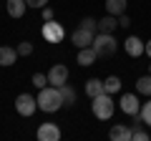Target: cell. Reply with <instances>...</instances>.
<instances>
[{
	"label": "cell",
	"instance_id": "1",
	"mask_svg": "<svg viewBox=\"0 0 151 141\" xmlns=\"http://www.w3.org/2000/svg\"><path fill=\"white\" fill-rule=\"evenodd\" d=\"M63 106V96H60V88L58 86H45L40 88L38 93V109L45 111V114H53Z\"/></svg>",
	"mask_w": 151,
	"mask_h": 141
},
{
	"label": "cell",
	"instance_id": "2",
	"mask_svg": "<svg viewBox=\"0 0 151 141\" xmlns=\"http://www.w3.org/2000/svg\"><path fill=\"white\" fill-rule=\"evenodd\" d=\"M91 109H93V116L96 119H101V121H108L113 116V111H116V106H113V98H111V93H106L103 91L101 96H96V98H91Z\"/></svg>",
	"mask_w": 151,
	"mask_h": 141
},
{
	"label": "cell",
	"instance_id": "3",
	"mask_svg": "<svg viewBox=\"0 0 151 141\" xmlns=\"http://www.w3.org/2000/svg\"><path fill=\"white\" fill-rule=\"evenodd\" d=\"M116 48H119V40L113 38V33H96V38H93V50L98 53V58L113 55Z\"/></svg>",
	"mask_w": 151,
	"mask_h": 141
},
{
	"label": "cell",
	"instance_id": "4",
	"mask_svg": "<svg viewBox=\"0 0 151 141\" xmlns=\"http://www.w3.org/2000/svg\"><path fill=\"white\" fill-rule=\"evenodd\" d=\"M40 35L45 38V43H60L65 38V28L55 20H43V28H40Z\"/></svg>",
	"mask_w": 151,
	"mask_h": 141
},
{
	"label": "cell",
	"instance_id": "5",
	"mask_svg": "<svg viewBox=\"0 0 151 141\" xmlns=\"http://www.w3.org/2000/svg\"><path fill=\"white\" fill-rule=\"evenodd\" d=\"M35 109H38V98H33L30 93H20V96L15 98V111L20 116H25V119L35 114Z\"/></svg>",
	"mask_w": 151,
	"mask_h": 141
},
{
	"label": "cell",
	"instance_id": "6",
	"mask_svg": "<svg viewBox=\"0 0 151 141\" xmlns=\"http://www.w3.org/2000/svg\"><path fill=\"white\" fill-rule=\"evenodd\" d=\"M93 38H96V33L86 30V28H81V25L70 33V43H73L76 48H88V45H93Z\"/></svg>",
	"mask_w": 151,
	"mask_h": 141
},
{
	"label": "cell",
	"instance_id": "7",
	"mask_svg": "<svg viewBox=\"0 0 151 141\" xmlns=\"http://www.w3.org/2000/svg\"><path fill=\"white\" fill-rule=\"evenodd\" d=\"M68 76H70V73H68V68H65V63H55L53 68L48 70V83L60 88L63 83H68Z\"/></svg>",
	"mask_w": 151,
	"mask_h": 141
},
{
	"label": "cell",
	"instance_id": "8",
	"mask_svg": "<svg viewBox=\"0 0 151 141\" xmlns=\"http://www.w3.org/2000/svg\"><path fill=\"white\" fill-rule=\"evenodd\" d=\"M124 48H126V53H129L131 58H139V55L146 53V43L139 38V35H129V38L124 40Z\"/></svg>",
	"mask_w": 151,
	"mask_h": 141
},
{
	"label": "cell",
	"instance_id": "9",
	"mask_svg": "<svg viewBox=\"0 0 151 141\" xmlns=\"http://www.w3.org/2000/svg\"><path fill=\"white\" fill-rule=\"evenodd\" d=\"M119 106H121V111H124L126 116H134V114L141 111V103H139V98H136V93H124L121 101H119Z\"/></svg>",
	"mask_w": 151,
	"mask_h": 141
},
{
	"label": "cell",
	"instance_id": "10",
	"mask_svg": "<svg viewBox=\"0 0 151 141\" xmlns=\"http://www.w3.org/2000/svg\"><path fill=\"white\" fill-rule=\"evenodd\" d=\"M38 139L40 141H58L60 139L58 124H40L38 126Z\"/></svg>",
	"mask_w": 151,
	"mask_h": 141
},
{
	"label": "cell",
	"instance_id": "11",
	"mask_svg": "<svg viewBox=\"0 0 151 141\" xmlns=\"http://www.w3.org/2000/svg\"><path fill=\"white\" fill-rule=\"evenodd\" d=\"M131 136H134V131L126 124H113L111 131H108V139L111 141H131Z\"/></svg>",
	"mask_w": 151,
	"mask_h": 141
},
{
	"label": "cell",
	"instance_id": "12",
	"mask_svg": "<svg viewBox=\"0 0 151 141\" xmlns=\"http://www.w3.org/2000/svg\"><path fill=\"white\" fill-rule=\"evenodd\" d=\"M116 28H119V18L111 15V13H106V15L98 20V30L96 33H113Z\"/></svg>",
	"mask_w": 151,
	"mask_h": 141
},
{
	"label": "cell",
	"instance_id": "13",
	"mask_svg": "<svg viewBox=\"0 0 151 141\" xmlns=\"http://www.w3.org/2000/svg\"><path fill=\"white\" fill-rule=\"evenodd\" d=\"M98 58V53L93 50V45H88V48H78V63L86 68V65H93Z\"/></svg>",
	"mask_w": 151,
	"mask_h": 141
},
{
	"label": "cell",
	"instance_id": "14",
	"mask_svg": "<svg viewBox=\"0 0 151 141\" xmlns=\"http://www.w3.org/2000/svg\"><path fill=\"white\" fill-rule=\"evenodd\" d=\"M25 0H8L5 3V10H8V15L10 18H20L23 13H25Z\"/></svg>",
	"mask_w": 151,
	"mask_h": 141
},
{
	"label": "cell",
	"instance_id": "15",
	"mask_svg": "<svg viewBox=\"0 0 151 141\" xmlns=\"http://www.w3.org/2000/svg\"><path fill=\"white\" fill-rule=\"evenodd\" d=\"M18 60V50L15 48H8V45H0V65H13Z\"/></svg>",
	"mask_w": 151,
	"mask_h": 141
},
{
	"label": "cell",
	"instance_id": "16",
	"mask_svg": "<svg viewBox=\"0 0 151 141\" xmlns=\"http://www.w3.org/2000/svg\"><path fill=\"white\" fill-rule=\"evenodd\" d=\"M103 91H106V88H103V81H98V78H88V81H86V96L88 98L101 96Z\"/></svg>",
	"mask_w": 151,
	"mask_h": 141
},
{
	"label": "cell",
	"instance_id": "17",
	"mask_svg": "<svg viewBox=\"0 0 151 141\" xmlns=\"http://www.w3.org/2000/svg\"><path fill=\"white\" fill-rule=\"evenodd\" d=\"M126 5H129V3H126V0H106V13H111V15H124L126 13Z\"/></svg>",
	"mask_w": 151,
	"mask_h": 141
},
{
	"label": "cell",
	"instance_id": "18",
	"mask_svg": "<svg viewBox=\"0 0 151 141\" xmlns=\"http://www.w3.org/2000/svg\"><path fill=\"white\" fill-rule=\"evenodd\" d=\"M136 91H139L141 96H151V73L149 76H141L139 81H136Z\"/></svg>",
	"mask_w": 151,
	"mask_h": 141
},
{
	"label": "cell",
	"instance_id": "19",
	"mask_svg": "<svg viewBox=\"0 0 151 141\" xmlns=\"http://www.w3.org/2000/svg\"><path fill=\"white\" fill-rule=\"evenodd\" d=\"M103 88H106V93H119L121 91V78L119 76H108L103 81Z\"/></svg>",
	"mask_w": 151,
	"mask_h": 141
},
{
	"label": "cell",
	"instance_id": "20",
	"mask_svg": "<svg viewBox=\"0 0 151 141\" xmlns=\"http://www.w3.org/2000/svg\"><path fill=\"white\" fill-rule=\"evenodd\" d=\"M60 96H63V106H73V103H76V91L68 86V83L60 86Z\"/></svg>",
	"mask_w": 151,
	"mask_h": 141
},
{
	"label": "cell",
	"instance_id": "21",
	"mask_svg": "<svg viewBox=\"0 0 151 141\" xmlns=\"http://www.w3.org/2000/svg\"><path fill=\"white\" fill-rule=\"evenodd\" d=\"M81 28H86V30H93V33H96V30H98V20H96V18H91V15H86V18L81 20Z\"/></svg>",
	"mask_w": 151,
	"mask_h": 141
},
{
	"label": "cell",
	"instance_id": "22",
	"mask_svg": "<svg viewBox=\"0 0 151 141\" xmlns=\"http://www.w3.org/2000/svg\"><path fill=\"white\" fill-rule=\"evenodd\" d=\"M33 86L35 88H45V83H48V76H43V73H33Z\"/></svg>",
	"mask_w": 151,
	"mask_h": 141
},
{
	"label": "cell",
	"instance_id": "23",
	"mask_svg": "<svg viewBox=\"0 0 151 141\" xmlns=\"http://www.w3.org/2000/svg\"><path fill=\"white\" fill-rule=\"evenodd\" d=\"M141 119H144V124L151 126V101H146L144 106H141Z\"/></svg>",
	"mask_w": 151,
	"mask_h": 141
},
{
	"label": "cell",
	"instance_id": "24",
	"mask_svg": "<svg viewBox=\"0 0 151 141\" xmlns=\"http://www.w3.org/2000/svg\"><path fill=\"white\" fill-rule=\"evenodd\" d=\"M18 55H30L33 53V43H28V40H23V43H18Z\"/></svg>",
	"mask_w": 151,
	"mask_h": 141
},
{
	"label": "cell",
	"instance_id": "25",
	"mask_svg": "<svg viewBox=\"0 0 151 141\" xmlns=\"http://www.w3.org/2000/svg\"><path fill=\"white\" fill-rule=\"evenodd\" d=\"M28 8H38V10H43L45 5H48V0H25Z\"/></svg>",
	"mask_w": 151,
	"mask_h": 141
},
{
	"label": "cell",
	"instance_id": "26",
	"mask_svg": "<svg viewBox=\"0 0 151 141\" xmlns=\"http://www.w3.org/2000/svg\"><path fill=\"white\" fill-rule=\"evenodd\" d=\"M53 18H55L53 8H48V5H45V8H43V20H53Z\"/></svg>",
	"mask_w": 151,
	"mask_h": 141
},
{
	"label": "cell",
	"instance_id": "27",
	"mask_svg": "<svg viewBox=\"0 0 151 141\" xmlns=\"http://www.w3.org/2000/svg\"><path fill=\"white\" fill-rule=\"evenodd\" d=\"M119 25H121V28H129V25H131V18L126 15V13H124V15H119Z\"/></svg>",
	"mask_w": 151,
	"mask_h": 141
},
{
	"label": "cell",
	"instance_id": "28",
	"mask_svg": "<svg viewBox=\"0 0 151 141\" xmlns=\"http://www.w3.org/2000/svg\"><path fill=\"white\" fill-rule=\"evenodd\" d=\"M146 55H149V58H151V40H149V43H146Z\"/></svg>",
	"mask_w": 151,
	"mask_h": 141
},
{
	"label": "cell",
	"instance_id": "29",
	"mask_svg": "<svg viewBox=\"0 0 151 141\" xmlns=\"http://www.w3.org/2000/svg\"><path fill=\"white\" fill-rule=\"evenodd\" d=\"M149 73H151V65H149Z\"/></svg>",
	"mask_w": 151,
	"mask_h": 141
}]
</instances>
